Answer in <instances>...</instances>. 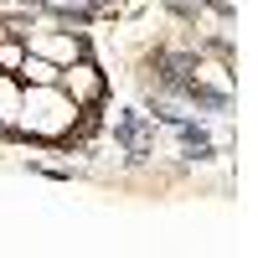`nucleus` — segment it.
Wrapping results in <instances>:
<instances>
[{
    "label": "nucleus",
    "instance_id": "1",
    "mask_svg": "<svg viewBox=\"0 0 258 258\" xmlns=\"http://www.w3.org/2000/svg\"><path fill=\"white\" fill-rule=\"evenodd\" d=\"M73 119H78V103L68 98V88H57V83H31V88L21 93L16 124L26 129V135H36V140H62L73 129Z\"/></svg>",
    "mask_w": 258,
    "mask_h": 258
},
{
    "label": "nucleus",
    "instance_id": "2",
    "mask_svg": "<svg viewBox=\"0 0 258 258\" xmlns=\"http://www.w3.org/2000/svg\"><path fill=\"white\" fill-rule=\"evenodd\" d=\"M26 47L47 62H78V36H62V31H31Z\"/></svg>",
    "mask_w": 258,
    "mask_h": 258
},
{
    "label": "nucleus",
    "instance_id": "3",
    "mask_svg": "<svg viewBox=\"0 0 258 258\" xmlns=\"http://www.w3.org/2000/svg\"><path fill=\"white\" fill-rule=\"evenodd\" d=\"M68 98L73 103H88V98H98V73L88 68V62H68Z\"/></svg>",
    "mask_w": 258,
    "mask_h": 258
},
{
    "label": "nucleus",
    "instance_id": "4",
    "mask_svg": "<svg viewBox=\"0 0 258 258\" xmlns=\"http://www.w3.org/2000/svg\"><path fill=\"white\" fill-rule=\"evenodd\" d=\"M16 114H21V88H16L6 73H0V129L16 124Z\"/></svg>",
    "mask_w": 258,
    "mask_h": 258
},
{
    "label": "nucleus",
    "instance_id": "5",
    "mask_svg": "<svg viewBox=\"0 0 258 258\" xmlns=\"http://www.w3.org/2000/svg\"><path fill=\"white\" fill-rule=\"evenodd\" d=\"M21 73H26V83H57V62L26 52V57H21Z\"/></svg>",
    "mask_w": 258,
    "mask_h": 258
},
{
    "label": "nucleus",
    "instance_id": "6",
    "mask_svg": "<svg viewBox=\"0 0 258 258\" xmlns=\"http://www.w3.org/2000/svg\"><path fill=\"white\" fill-rule=\"evenodd\" d=\"M197 78L207 83V88H217V93H227V88H232L227 73H222V62H202V73H197Z\"/></svg>",
    "mask_w": 258,
    "mask_h": 258
},
{
    "label": "nucleus",
    "instance_id": "7",
    "mask_svg": "<svg viewBox=\"0 0 258 258\" xmlns=\"http://www.w3.org/2000/svg\"><path fill=\"white\" fill-rule=\"evenodd\" d=\"M0 68H21V52L16 47H0Z\"/></svg>",
    "mask_w": 258,
    "mask_h": 258
}]
</instances>
